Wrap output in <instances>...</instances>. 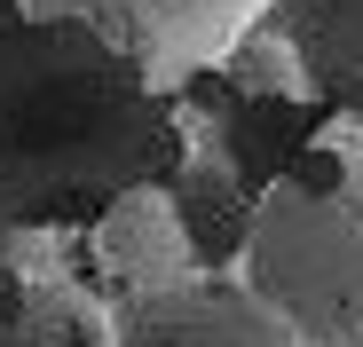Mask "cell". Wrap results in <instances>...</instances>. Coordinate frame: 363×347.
Returning <instances> with one entry per match:
<instances>
[{
	"label": "cell",
	"mask_w": 363,
	"mask_h": 347,
	"mask_svg": "<svg viewBox=\"0 0 363 347\" xmlns=\"http://www.w3.org/2000/svg\"><path fill=\"white\" fill-rule=\"evenodd\" d=\"M237 276L308 347H363V127L355 119H324L261 182Z\"/></svg>",
	"instance_id": "2"
},
{
	"label": "cell",
	"mask_w": 363,
	"mask_h": 347,
	"mask_svg": "<svg viewBox=\"0 0 363 347\" xmlns=\"http://www.w3.org/2000/svg\"><path fill=\"white\" fill-rule=\"evenodd\" d=\"M79 261H87V284L127 308L143 292H166V284L198 276V253H190V229L174 213V182H150V190H127L87 237H79Z\"/></svg>",
	"instance_id": "5"
},
{
	"label": "cell",
	"mask_w": 363,
	"mask_h": 347,
	"mask_svg": "<svg viewBox=\"0 0 363 347\" xmlns=\"http://www.w3.org/2000/svg\"><path fill=\"white\" fill-rule=\"evenodd\" d=\"M269 24L300 55L308 103L363 127V0H277Z\"/></svg>",
	"instance_id": "6"
},
{
	"label": "cell",
	"mask_w": 363,
	"mask_h": 347,
	"mask_svg": "<svg viewBox=\"0 0 363 347\" xmlns=\"http://www.w3.org/2000/svg\"><path fill=\"white\" fill-rule=\"evenodd\" d=\"M190 110L72 16L0 0V245H55L190 166Z\"/></svg>",
	"instance_id": "1"
},
{
	"label": "cell",
	"mask_w": 363,
	"mask_h": 347,
	"mask_svg": "<svg viewBox=\"0 0 363 347\" xmlns=\"http://www.w3.org/2000/svg\"><path fill=\"white\" fill-rule=\"evenodd\" d=\"M24 8L103 32L118 55H135L150 72V87L182 95L213 64H229L237 40H253L277 16V0H24Z\"/></svg>",
	"instance_id": "3"
},
{
	"label": "cell",
	"mask_w": 363,
	"mask_h": 347,
	"mask_svg": "<svg viewBox=\"0 0 363 347\" xmlns=\"http://www.w3.org/2000/svg\"><path fill=\"white\" fill-rule=\"evenodd\" d=\"M111 316H118V347H308L237 268L229 276L198 268V276L143 292Z\"/></svg>",
	"instance_id": "4"
}]
</instances>
